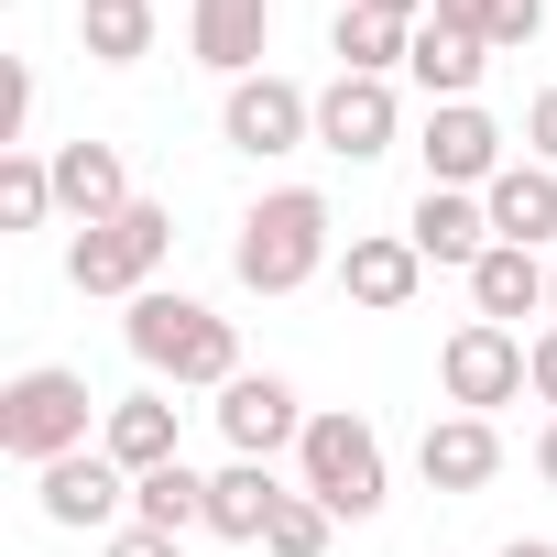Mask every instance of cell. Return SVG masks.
<instances>
[{
    "mask_svg": "<svg viewBox=\"0 0 557 557\" xmlns=\"http://www.w3.org/2000/svg\"><path fill=\"white\" fill-rule=\"evenodd\" d=\"M121 339H132V361H143L153 383H208V394L240 383V329H230L219 307H197V296H164V285L132 296Z\"/></svg>",
    "mask_w": 557,
    "mask_h": 557,
    "instance_id": "1",
    "label": "cell"
},
{
    "mask_svg": "<svg viewBox=\"0 0 557 557\" xmlns=\"http://www.w3.org/2000/svg\"><path fill=\"white\" fill-rule=\"evenodd\" d=\"M230 273H240L251 296H296V285H318V273H329V197H318V186H273V197L240 219Z\"/></svg>",
    "mask_w": 557,
    "mask_h": 557,
    "instance_id": "2",
    "label": "cell"
},
{
    "mask_svg": "<svg viewBox=\"0 0 557 557\" xmlns=\"http://www.w3.org/2000/svg\"><path fill=\"white\" fill-rule=\"evenodd\" d=\"M88 448V372L66 361H34L0 383V459H23V470H55Z\"/></svg>",
    "mask_w": 557,
    "mask_h": 557,
    "instance_id": "3",
    "label": "cell"
},
{
    "mask_svg": "<svg viewBox=\"0 0 557 557\" xmlns=\"http://www.w3.org/2000/svg\"><path fill=\"white\" fill-rule=\"evenodd\" d=\"M296 492H318L339 524H372L383 513V437H372V416H350V405H329V416H307V437H296Z\"/></svg>",
    "mask_w": 557,
    "mask_h": 557,
    "instance_id": "4",
    "label": "cell"
},
{
    "mask_svg": "<svg viewBox=\"0 0 557 557\" xmlns=\"http://www.w3.org/2000/svg\"><path fill=\"white\" fill-rule=\"evenodd\" d=\"M164 251H175V208L132 197L121 219H99V230L66 240V285H77V296H153Z\"/></svg>",
    "mask_w": 557,
    "mask_h": 557,
    "instance_id": "5",
    "label": "cell"
},
{
    "mask_svg": "<svg viewBox=\"0 0 557 557\" xmlns=\"http://www.w3.org/2000/svg\"><path fill=\"white\" fill-rule=\"evenodd\" d=\"M219 132H230V153H251V164H273V153H307L318 143V99L296 88V77H240L230 99H219Z\"/></svg>",
    "mask_w": 557,
    "mask_h": 557,
    "instance_id": "6",
    "label": "cell"
},
{
    "mask_svg": "<svg viewBox=\"0 0 557 557\" xmlns=\"http://www.w3.org/2000/svg\"><path fill=\"white\" fill-rule=\"evenodd\" d=\"M34 503H45V524H66V535H121V524H132V470H121L110 448H77V459L34 470Z\"/></svg>",
    "mask_w": 557,
    "mask_h": 557,
    "instance_id": "7",
    "label": "cell"
},
{
    "mask_svg": "<svg viewBox=\"0 0 557 557\" xmlns=\"http://www.w3.org/2000/svg\"><path fill=\"white\" fill-rule=\"evenodd\" d=\"M437 383H448V405H459V416H492V405H513L535 372H524V339H513V329L470 318V329L437 350Z\"/></svg>",
    "mask_w": 557,
    "mask_h": 557,
    "instance_id": "8",
    "label": "cell"
},
{
    "mask_svg": "<svg viewBox=\"0 0 557 557\" xmlns=\"http://www.w3.org/2000/svg\"><path fill=\"white\" fill-rule=\"evenodd\" d=\"M394 132H405L394 77H329V88H318V153L372 164V153H394Z\"/></svg>",
    "mask_w": 557,
    "mask_h": 557,
    "instance_id": "9",
    "label": "cell"
},
{
    "mask_svg": "<svg viewBox=\"0 0 557 557\" xmlns=\"http://www.w3.org/2000/svg\"><path fill=\"white\" fill-rule=\"evenodd\" d=\"M219 437H230V459H273V448H296V437H307L296 383H285V372H240V383L219 394Z\"/></svg>",
    "mask_w": 557,
    "mask_h": 557,
    "instance_id": "10",
    "label": "cell"
},
{
    "mask_svg": "<svg viewBox=\"0 0 557 557\" xmlns=\"http://www.w3.org/2000/svg\"><path fill=\"white\" fill-rule=\"evenodd\" d=\"M426 186H459V197H481L492 175H503V132H492V110L481 99H459V110H426Z\"/></svg>",
    "mask_w": 557,
    "mask_h": 557,
    "instance_id": "11",
    "label": "cell"
},
{
    "mask_svg": "<svg viewBox=\"0 0 557 557\" xmlns=\"http://www.w3.org/2000/svg\"><path fill=\"white\" fill-rule=\"evenodd\" d=\"M186 45H197V66H219L230 88L262 77V55H273V0H186Z\"/></svg>",
    "mask_w": 557,
    "mask_h": 557,
    "instance_id": "12",
    "label": "cell"
},
{
    "mask_svg": "<svg viewBox=\"0 0 557 557\" xmlns=\"http://www.w3.org/2000/svg\"><path fill=\"white\" fill-rule=\"evenodd\" d=\"M339 285H350V307L405 318V307H416V285H426V251H416L405 230H361V240L339 251Z\"/></svg>",
    "mask_w": 557,
    "mask_h": 557,
    "instance_id": "13",
    "label": "cell"
},
{
    "mask_svg": "<svg viewBox=\"0 0 557 557\" xmlns=\"http://www.w3.org/2000/svg\"><path fill=\"white\" fill-rule=\"evenodd\" d=\"M416 470H426V492H481L492 470H503V426L492 416H426V437H416Z\"/></svg>",
    "mask_w": 557,
    "mask_h": 557,
    "instance_id": "14",
    "label": "cell"
},
{
    "mask_svg": "<svg viewBox=\"0 0 557 557\" xmlns=\"http://www.w3.org/2000/svg\"><path fill=\"white\" fill-rule=\"evenodd\" d=\"M55 208H66L77 230L121 219V208H132V164H121L110 143H55Z\"/></svg>",
    "mask_w": 557,
    "mask_h": 557,
    "instance_id": "15",
    "label": "cell"
},
{
    "mask_svg": "<svg viewBox=\"0 0 557 557\" xmlns=\"http://www.w3.org/2000/svg\"><path fill=\"white\" fill-rule=\"evenodd\" d=\"M405 240H416L426 262L470 273V262L492 251V208H481V197H459V186H426V197H416V219H405Z\"/></svg>",
    "mask_w": 557,
    "mask_h": 557,
    "instance_id": "16",
    "label": "cell"
},
{
    "mask_svg": "<svg viewBox=\"0 0 557 557\" xmlns=\"http://www.w3.org/2000/svg\"><path fill=\"white\" fill-rule=\"evenodd\" d=\"M481 208H492V240L546 251V240H557V164H503V175L481 186Z\"/></svg>",
    "mask_w": 557,
    "mask_h": 557,
    "instance_id": "17",
    "label": "cell"
},
{
    "mask_svg": "<svg viewBox=\"0 0 557 557\" xmlns=\"http://www.w3.org/2000/svg\"><path fill=\"white\" fill-rule=\"evenodd\" d=\"M273 503H285L273 459H230V470H208V535H230V546H262V535H273Z\"/></svg>",
    "mask_w": 557,
    "mask_h": 557,
    "instance_id": "18",
    "label": "cell"
},
{
    "mask_svg": "<svg viewBox=\"0 0 557 557\" xmlns=\"http://www.w3.org/2000/svg\"><path fill=\"white\" fill-rule=\"evenodd\" d=\"M481 66H492V45H481V34H448V23H416V55H405V77L426 88V110H459V99L481 88Z\"/></svg>",
    "mask_w": 557,
    "mask_h": 557,
    "instance_id": "19",
    "label": "cell"
},
{
    "mask_svg": "<svg viewBox=\"0 0 557 557\" xmlns=\"http://www.w3.org/2000/svg\"><path fill=\"white\" fill-rule=\"evenodd\" d=\"M546 273H557V262H535V251L492 240V251L470 262V307H481L492 329H513V318H535V307H546Z\"/></svg>",
    "mask_w": 557,
    "mask_h": 557,
    "instance_id": "20",
    "label": "cell"
},
{
    "mask_svg": "<svg viewBox=\"0 0 557 557\" xmlns=\"http://www.w3.org/2000/svg\"><path fill=\"white\" fill-rule=\"evenodd\" d=\"M99 448H110L132 481H143V470H164V459H186V448H175V405H164V394H121V405L99 416Z\"/></svg>",
    "mask_w": 557,
    "mask_h": 557,
    "instance_id": "21",
    "label": "cell"
},
{
    "mask_svg": "<svg viewBox=\"0 0 557 557\" xmlns=\"http://www.w3.org/2000/svg\"><path fill=\"white\" fill-rule=\"evenodd\" d=\"M329 45H339V77H394V66L416 55V23H383V12H339V23H329Z\"/></svg>",
    "mask_w": 557,
    "mask_h": 557,
    "instance_id": "22",
    "label": "cell"
},
{
    "mask_svg": "<svg viewBox=\"0 0 557 557\" xmlns=\"http://www.w3.org/2000/svg\"><path fill=\"white\" fill-rule=\"evenodd\" d=\"M132 524H153V535H186V524H208V481H197L186 459L143 470V481H132Z\"/></svg>",
    "mask_w": 557,
    "mask_h": 557,
    "instance_id": "23",
    "label": "cell"
},
{
    "mask_svg": "<svg viewBox=\"0 0 557 557\" xmlns=\"http://www.w3.org/2000/svg\"><path fill=\"white\" fill-rule=\"evenodd\" d=\"M77 34H88L99 66H143V55H153V0H88Z\"/></svg>",
    "mask_w": 557,
    "mask_h": 557,
    "instance_id": "24",
    "label": "cell"
},
{
    "mask_svg": "<svg viewBox=\"0 0 557 557\" xmlns=\"http://www.w3.org/2000/svg\"><path fill=\"white\" fill-rule=\"evenodd\" d=\"M55 219V153H0V230Z\"/></svg>",
    "mask_w": 557,
    "mask_h": 557,
    "instance_id": "25",
    "label": "cell"
},
{
    "mask_svg": "<svg viewBox=\"0 0 557 557\" xmlns=\"http://www.w3.org/2000/svg\"><path fill=\"white\" fill-rule=\"evenodd\" d=\"M329 503L318 492H285V503H273V535H262V557H329Z\"/></svg>",
    "mask_w": 557,
    "mask_h": 557,
    "instance_id": "26",
    "label": "cell"
},
{
    "mask_svg": "<svg viewBox=\"0 0 557 557\" xmlns=\"http://www.w3.org/2000/svg\"><path fill=\"white\" fill-rule=\"evenodd\" d=\"M481 34H492V55L535 45V34H546V0H481Z\"/></svg>",
    "mask_w": 557,
    "mask_h": 557,
    "instance_id": "27",
    "label": "cell"
},
{
    "mask_svg": "<svg viewBox=\"0 0 557 557\" xmlns=\"http://www.w3.org/2000/svg\"><path fill=\"white\" fill-rule=\"evenodd\" d=\"M23 121H34V66L0 77V153H23Z\"/></svg>",
    "mask_w": 557,
    "mask_h": 557,
    "instance_id": "28",
    "label": "cell"
},
{
    "mask_svg": "<svg viewBox=\"0 0 557 557\" xmlns=\"http://www.w3.org/2000/svg\"><path fill=\"white\" fill-rule=\"evenodd\" d=\"M524 153L557 164V88H535V110H524Z\"/></svg>",
    "mask_w": 557,
    "mask_h": 557,
    "instance_id": "29",
    "label": "cell"
},
{
    "mask_svg": "<svg viewBox=\"0 0 557 557\" xmlns=\"http://www.w3.org/2000/svg\"><path fill=\"white\" fill-rule=\"evenodd\" d=\"M110 557H186V535H153V524H121Z\"/></svg>",
    "mask_w": 557,
    "mask_h": 557,
    "instance_id": "30",
    "label": "cell"
},
{
    "mask_svg": "<svg viewBox=\"0 0 557 557\" xmlns=\"http://www.w3.org/2000/svg\"><path fill=\"white\" fill-rule=\"evenodd\" d=\"M524 372H535V394H546V405H557V318H546V329H535V339H524Z\"/></svg>",
    "mask_w": 557,
    "mask_h": 557,
    "instance_id": "31",
    "label": "cell"
},
{
    "mask_svg": "<svg viewBox=\"0 0 557 557\" xmlns=\"http://www.w3.org/2000/svg\"><path fill=\"white\" fill-rule=\"evenodd\" d=\"M426 23H448V34H481V0H437ZM481 45H492V34H481Z\"/></svg>",
    "mask_w": 557,
    "mask_h": 557,
    "instance_id": "32",
    "label": "cell"
},
{
    "mask_svg": "<svg viewBox=\"0 0 557 557\" xmlns=\"http://www.w3.org/2000/svg\"><path fill=\"white\" fill-rule=\"evenodd\" d=\"M350 12H383V23H426L437 0H350Z\"/></svg>",
    "mask_w": 557,
    "mask_h": 557,
    "instance_id": "33",
    "label": "cell"
},
{
    "mask_svg": "<svg viewBox=\"0 0 557 557\" xmlns=\"http://www.w3.org/2000/svg\"><path fill=\"white\" fill-rule=\"evenodd\" d=\"M535 470H546V492H557V416H546V437H535Z\"/></svg>",
    "mask_w": 557,
    "mask_h": 557,
    "instance_id": "34",
    "label": "cell"
},
{
    "mask_svg": "<svg viewBox=\"0 0 557 557\" xmlns=\"http://www.w3.org/2000/svg\"><path fill=\"white\" fill-rule=\"evenodd\" d=\"M503 557H557V546H546V535H513V546H503Z\"/></svg>",
    "mask_w": 557,
    "mask_h": 557,
    "instance_id": "35",
    "label": "cell"
},
{
    "mask_svg": "<svg viewBox=\"0 0 557 557\" xmlns=\"http://www.w3.org/2000/svg\"><path fill=\"white\" fill-rule=\"evenodd\" d=\"M546 318H557V273H546Z\"/></svg>",
    "mask_w": 557,
    "mask_h": 557,
    "instance_id": "36",
    "label": "cell"
},
{
    "mask_svg": "<svg viewBox=\"0 0 557 557\" xmlns=\"http://www.w3.org/2000/svg\"><path fill=\"white\" fill-rule=\"evenodd\" d=\"M77 12H88V0H77Z\"/></svg>",
    "mask_w": 557,
    "mask_h": 557,
    "instance_id": "37",
    "label": "cell"
}]
</instances>
